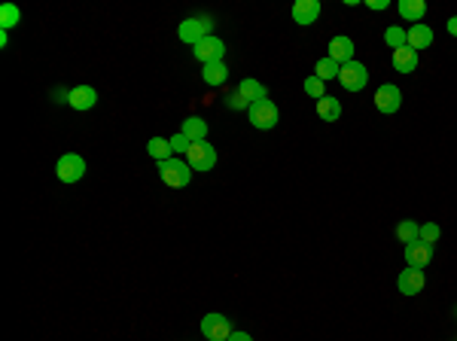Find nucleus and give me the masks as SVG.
Wrapping results in <instances>:
<instances>
[{"instance_id": "obj_14", "label": "nucleus", "mask_w": 457, "mask_h": 341, "mask_svg": "<svg viewBox=\"0 0 457 341\" xmlns=\"http://www.w3.org/2000/svg\"><path fill=\"white\" fill-rule=\"evenodd\" d=\"M329 58L339 61V64L354 61V40L350 37H333L329 40Z\"/></svg>"}, {"instance_id": "obj_21", "label": "nucleus", "mask_w": 457, "mask_h": 341, "mask_svg": "<svg viewBox=\"0 0 457 341\" xmlns=\"http://www.w3.org/2000/svg\"><path fill=\"white\" fill-rule=\"evenodd\" d=\"M339 74H342V64L333 61L329 55L314 64V76H317V80H323V82H326V80H339Z\"/></svg>"}, {"instance_id": "obj_16", "label": "nucleus", "mask_w": 457, "mask_h": 341, "mask_svg": "<svg viewBox=\"0 0 457 341\" xmlns=\"http://www.w3.org/2000/svg\"><path fill=\"white\" fill-rule=\"evenodd\" d=\"M238 95L244 98V101H250V104H256V101H265L269 98V89H265L259 80H253V76H247V80H241L238 82Z\"/></svg>"}, {"instance_id": "obj_26", "label": "nucleus", "mask_w": 457, "mask_h": 341, "mask_svg": "<svg viewBox=\"0 0 457 341\" xmlns=\"http://www.w3.org/2000/svg\"><path fill=\"white\" fill-rule=\"evenodd\" d=\"M397 238L403 241V244H412V241H421V226L414 223V219H403V223L397 226Z\"/></svg>"}, {"instance_id": "obj_13", "label": "nucleus", "mask_w": 457, "mask_h": 341, "mask_svg": "<svg viewBox=\"0 0 457 341\" xmlns=\"http://www.w3.org/2000/svg\"><path fill=\"white\" fill-rule=\"evenodd\" d=\"M320 19V0H296L293 3V21L296 25H314Z\"/></svg>"}, {"instance_id": "obj_2", "label": "nucleus", "mask_w": 457, "mask_h": 341, "mask_svg": "<svg viewBox=\"0 0 457 341\" xmlns=\"http://www.w3.org/2000/svg\"><path fill=\"white\" fill-rule=\"evenodd\" d=\"M210 28H214V21H210L208 16L186 19V21H180L177 37H180L183 43H189V46H199L201 40H208V37H210Z\"/></svg>"}, {"instance_id": "obj_23", "label": "nucleus", "mask_w": 457, "mask_h": 341, "mask_svg": "<svg viewBox=\"0 0 457 341\" xmlns=\"http://www.w3.org/2000/svg\"><path fill=\"white\" fill-rule=\"evenodd\" d=\"M146 153L153 155L156 162H168V159H174V149H171V140H165V138H150V144H146Z\"/></svg>"}, {"instance_id": "obj_18", "label": "nucleus", "mask_w": 457, "mask_h": 341, "mask_svg": "<svg viewBox=\"0 0 457 341\" xmlns=\"http://www.w3.org/2000/svg\"><path fill=\"white\" fill-rule=\"evenodd\" d=\"M180 134H183V138H189L192 144H195V140H208V122H205V119H199V116H189L186 122H183Z\"/></svg>"}, {"instance_id": "obj_29", "label": "nucleus", "mask_w": 457, "mask_h": 341, "mask_svg": "<svg viewBox=\"0 0 457 341\" xmlns=\"http://www.w3.org/2000/svg\"><path fill=\"white\" fill-rule=\"evenodd\" d=\"M226 107H229V110H250V101H244V98L238 95V89H235V91H232V95L226 98Z\"/></svg>"}, {"instance_id": "obj_8", "label": "nucleus", "mask_w": 457, "mask_h": 341, "mask_svg": "<svg viewBox=\"0 0 457 341\" xmlns=\"http://www.w3.org/2000/svg\"><path fill=\"white\" fill-rule=\"evenodd\" d=\"M192 55L199 58L201 64H214V61H223V55H226V43L220 37H214L210 34L208 40H201L199 46H192Z\"/></svg>"}, {"instance_id": "obj_30", "label": "nucleus", "mask_w": 457, "mask_h": 341, "mask_svg": "<svg viewBox=\"0 0 457 341\" xmlns=\"http://www.w3.org/2000/svg\"><path fill=\"white\" fill-rule=\"evenodd\" d=\"M168 140H171V149H174V153H189V146H192V140L183 138V134H174V138H168Z\"/></svg>"}, {"instance_id": "obj_1", "label": "nucleus", "mask_w": 457, "mask_h": 341, "mask_svg": "<svg viewBox=\"0 0 457 341\" xmlns=\"http://www.w3.org/2000/svg\"><path fill=\"white\" fill-rule=\"evenodd\" d=\"M159 177H161L165 186L183 189V186H189V180H192V168H189V162H183V159H168V162H159Z\"/></svg>"}, {"instance_id": "obj_11", "label": "nucleus", "mask_w": 457, "mask_h": 341, "mask_svg": "<svg viewBox=\"0 0 457 341\" xmlns=\"http://www.w3.org/2000/svg\"><path fill=\"white\" fill-rule=\"evenodd\" d=\"M433 259V244H424V241H412L405 244V262L412 268H427Z\"/></svg>"}, {"instance_id": "obj_20", "label": "nucleus", "mask_w": 457, "mask_h": 341, "mask_svg": "<svg viewBox=\"0 0 457 341\" xmlns=\"http://www.w3.org/2000/svg\"><path fill=\"white\" fill-rule=\"evenodd\" d=\"M201 76H205L208 85H214V89H220L223 82L229 80V67L223 61H214V64H205V70H201Z\"/></svg>"}, {"instance_id": "obj_3", "label": "nucleus", "mask_w": 457, "mask_h": 341, "mask_svg": "<svg viewBox=\"0 0 457 341\" xmlns=\"http://www.w3.org/2000/svg\"><path fill=\"white\" fill-rule=\"evenodd\" d=\"M82 174H86V159L76 153H65L58 159V165H55V177L61 183H80Z\"/></svg>"}, {"instance_id": "obj_7", "label": "nucleus", "mask_w": 457, "mask_h": 341, "mask_svg": "<svg viewBox=\"0 0 457 341\" xmlns=\"http://www.w3.org/2000/svg\"><path fill=\"white\" fill-rule=\"evenodd\" d=\"M339 82H342L348 91H363L366 82H369V70H366L360 61H348V64H342Z\"/></svg>"}, {"instance_id": "obj_24", "label": "nucleus", "mask_w": 457, "mask_h": 341, "mask_svg": "<svg viewBox=\"0 0 457 341\" xmlns=\"http://www.w3.org/2000/svg\"><path fill=\"white\" fill-rule=\"evenodd\" d=\"M384 43H388L393 52H397V49L409 46V31H405V28H399V25H393V28L384 31Z\"/></svg>"}, {"instance_id": "obj_6", "label": "nucleus", "mask_w": 457, "mask_h": 341, "mask_svg": "<svg viewBox=\"0 0 457 341\" xmlns=\"http://www.w3.org/2000/svg\"><path fill=\"white\" fill-rule=\"evenodd\" d=\"M232 332H235V329H232L229 317H223V314L201 317V336H205L208 341H229Z\"/></svg>"}, {"instance_id": "obj_15", "label": "nucleus", "mask_w": 457, "mask_h": 341, "mask_svg": "<svg viewBox=\"0 0 457 341\" xmlns=\"http://www.w3.org/2000/svg\"><path fill=\"white\" fill-rule=\"evenodd\" d=\"M393 70L397 74H414L418 70V52L412 46H403L393 52Z\"/></svg>"}, {"instance_id": "obj_31", "label": "nucleus", "mask_w": 457, "mask_h": 341, "mask_svg": "<svg viewBox=\"0 0 457 341\" xmlns=\"http://www.w3.org/2000/svg\"><path fill=\"white\" fill-rule=\"evenodd\" d=\"M366 6H369L372 12H381V10H388V6H390V0H369Z\"/></svg>"}, {"instance_id": "obj_17", "label": "nucleus", "mask_w": 457, "mask_h": 341, "mask_svg": "<svg viewBox=\"0 0 457 341\" xmlns=\"http://www.w3.org/2000/svg\"><path fill=\"white\" fill-rule=\"evenodd\" d=\"M399 16L405 21H412V25H421V19L427 16V3L424 0H399Z\"/></svg>"}, {"instance_id": "obj_4", "label": "nucleus", "mask_w": 457, "mask_h": 341, "mask_svg": "<svg viewBox=\"0 0 457 341\" xmlns=\"http://www.w3.org/2000/svg\"><path fill=\"white\" fill-rule=\"evenodd\" d=\"M247 116H250V125L253 128H259V131H269V128L278 125V107H274V101H256V104H250V110H247Z\"/></svg>"}, {"instance_id": "obj_9", "label": "nucleus", "mask_w": 457, "mask_h": 341, "mask_svg": "<svg viewBox=\"0 0 457 341\" xmlns=\"http://www.w3.org/2000/svg\"><path fill=\"white\" fill-rule=\"evenodd\" d=\"M424 283H427V274H424V268H403V274L397 277V287H399V293L403 296H418L421 289H424Z\"/></svg>"}, {"instance_id": "obj_27", "label": "nucleus", "mask_w": 457, "mask_h": 341, "mask_svg": "<svg viewBox=\"0 0 457 341\" xmlns=\"http://www.w3.org/2000/svg\"><path fill=\"white\" fill-rule=\"evenodd\" d=\"M439 226L436 223H424L421 226V241H424V244H436V241H439Z\"/></svg>"}, {"instance_id": "obj_19", "label": "nucleus", "mask_w": 457, "mask_h": 341, "mask_svg": "<svg viewBox=\"0 0 457 341\" xmlns=\"http://www.w3.org/2000/svg\"><path fill=\"white\" fill-rule=\"evenodd\" d=\"M409 46L418 52V49H430L433 46V31L427 25H412L409 28Z\"/></svg>"}, {"instance_id": "obj_5", "label": "nucleus", "mask_w": 457, "mask_h": 341, "mask_svg": "<svg viewBox=\"0 0 457 341\" xmlns=\"http://www.w3.org/2000/svg\"><path fill=\"white\" fill-rule=\"evenodd\" d=\"M186 159H189V168L192 170H214L216 149H214V144H208V140H195V144L189 146Z\"/></svg>"}, {"instance_id": "obj_32", "label": "nucleus", "mask_w": 457, "mask_h": 341, "mask_svg": "<svg viewBox=\"0 0 457 341\" xmlns=\"http://www.w3.org/2000/svg\"><path fill=\"white\" fill-rule=\"evenodd\" d=\"M229 341H253V338L247 336V332H232V336H229Z\"/></svg>"}, {"instance_id": "obj_33", "label": "nucleus", "mask_w": 457, "mask_h": 341, "mask_svg": "<svg viewBox=\"0 0 457 341\" xmlns=\"http://www.w3.org/2000/svg\"><path fill=\"white\" fill-rule=\"evenodd\" d=\"M448 34H452V37H457V16L448 19Z\"/></svg>"}, {"instance_id": "obj_22", "label": "nucleus", "mask_w": 457, "mask_h": 341, "mask_svg": "<svg viewBox=\"0 0 457 341\" xmlns=\"http://www.w3.org/2000/svg\"><path fill=\"white\" fill-rule=\"evenodd\" d=\"M317 116L323 119V122H335V119L342 116V104L335 101V98H320L317 101Z\"/></svg>"}, {"instance_id": "obj_25", "label": "nucleus", "mask_w": 457, "mask_h": 341, "mask_svg": "<svg viewBox=\"0 0 457 341\" xmlns=\"http://www.w3.org/2000/svg\"><path fill=\"white\" fill-rule=\"evenodd\" d=\"M19 21H22V10H19L16 3H3V6H0V28H3V31L16 28Z\"/></svg>"}, {"instance_id": "obj_28", "label": "nucleus", "mask_w": 457, "mask_h": 341, "mask_svg": "<svg viewBox=\"0 0 457 341\" xmlns=\"http://www.w3.org/2000/svg\"><path fill=\"white\" fill-rule=\"evenodd\" d=\"M305 91L311 98H317V101H320V98H326V91H323V80H317V76H308V80H305Z\"/></svg>"}, {"instance_id": "obj_12", "label": "nucleus", "mask_w": 457, "mask_h": 341, "mask_svg": "<svg viewBox=\"0 0 457 341\" xmlns=\"http://www.w3.org/2000/svg\"><path fill=\"white\" fill-rule=\"evenodd\" d=\"M67 104L74 107V110H91V107L98 104V91L91 89V85H76V89L67 91Z\"/></svg>"}, {"instance_id": "obj_10", "label": "nucleus", "mask_w": 457, "mask_h": 341, "mask_svg": "<svg viewBox=\"0 0 457 341\" xmlns=\"http://www.w3.org/2000/svg\"><path fill=\"white\" fill-rule=\"evenodd\" d=\"M375 107L381 113H397L399 107H403V91H399L393 82H384L381 89L375 91Z\"/></svg>"}]
</instances>
